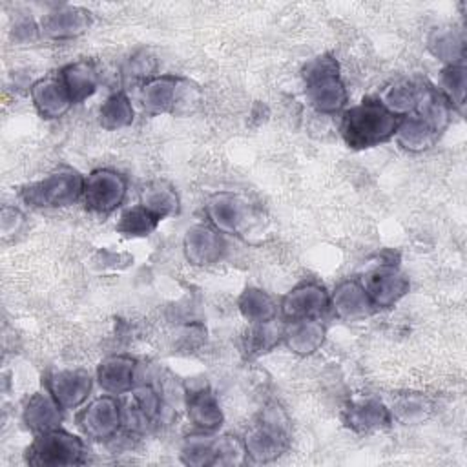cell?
<instances>
[{"label": "cell", "instance_id": "cell-19", "mask_svg": "<svg viewBox=\"0 0 467 467\" xmlns=\"http://www.w3.org/2000/svg\"><path fill=\"white\" fill-rule=\"evenodd\" d=\"M330 308L343 321H359L376 312L361 281L345 279L330 294Z\"/></svg>", "mask_w": 467, "mask_h": 467}, {"label": "cell", "instance_id": "cell-28", "mask_svg": "<svg viewBox=\"0 0 467 467\" xmlns=\"http://www.w3.org/2000/svg\"><path fill=\"white\" fill-rule=\"evenodd\" d=\"M429 51L445 66L460 64L465 57V38L454 27H436L427 36Z\"/></svg>", "mask_w": 467, "mask_h": 467}, {"label": "cell", "instance_id": "cell-2", "mask_svg": "<svg viewBox=\"0 0 467 467\" xmlns=\"http://www.w3.org/2000/svg\"><path fill=\"white\" fill-rule=\"evenodd\" d=\"M305 99L323 115H339L347 109L348 93L339 78V64L330 53L308 60L303 67Z\"/></svg>", "mask_w": 467, "mask_h": 467}, {"label": "cell", "instance_id": "cell-13", "mask_svg": "<svg viewBox=\"0 0 467 467\" xmlns=\"http://www.w3.org/2000/svg\"><path fill=\"white\" fill-rule=\"evenodd\" d=\"M182 252L190 265L210 266L223 259L226 241L221 232L210 224H195L186 230L182 239Z\"/></svg>", "mask_w": 467, "mask_h": 467}, {"label": "cell", "instance_id": "cell-14", "mask_svg": "<svg viewBox=\"0 0 467 467\" xmlns=\"http://www.w3.org/2000/svg\"><path fill=\"white\" fill-rule=\"evenodd\" d=\"M204 215L208 224L223 235L239 234L246 223L248 210L244 201L232 192H217L206 199Z\"/></svg>", "mask_w": 467, "mask_h": 467}, {"label": "cell", "instance_id": "cell-34", "mask_svg": "<svg viewBox=\"0 0 467 467\" xmlns=\"http://www.w3.org/2000/svg\"><path fill=\"white\" fill-rule=\"evenodd\" d=\"M420 82L421 80H410V78L398 80V82L390 84L383 91L379 100L392 113H396L400 117L410 115L414 111V106H416V99H418V91H420Z\"/></svg>", "mask_w": 467, "mask_h": 467}, {"label": "cell", "instance_id": "cell-17", "mask_svg": "<svg viewBox=\"0 0 467 467\" xmlns=\"http://www.w3.org/2000/svg\"><path fill=\"white\" fill-rule=\"evenodd\" d=\"M29 95L36 113L46 120L64 117L73 106V100L58 75L35 80L29 88Z\"/></svg>", "mask_w": 467, "mask_h": 467}, {"label": "cell", "instance_id": "cell-22", "mask_svg": "<svg viewBox=\"0 0 467 467\" xmlns=\"http://www.w3.org/2000/svg\"><path fill=\"white\" fill-rule=\"evenodd\" d=\"M327 337V327L319 317L314 319H297L286 321L283 327V341L285 347L297 356H310L317 352Z\"/></svg>", "mask_w": 467, "mask_h": 467}, {"label": "cell", "instance_id": "cell-27", "mask_svg": "<svg viewBox=\"0 0 467 467\" xmlns=\"http://www.w3.org/2000/svg\"><path fill=\"white\" fill-rule=\"evenodd\" d=\"M237 308L250 325L275 321L279 312V306L275 305V301L265 290L255 286H248L241 292L237 299Z\"/></svg>", "mask_w": 467, "mask_h": 467}, {"label": "cell", "instance_id": "cell-12", "mask_svg": "<svg viewBox=\"0 0 467 467\" xmlns=\"http://www.w3.org/2000/svg\"><path fill=\"white\" fill-rule=\"evenodd\" d=\"M361 285L365 286L376 310L394 306L410 286L405 274L392 263H383L368 270L361 279Z\"/></svg>", "mask_w": 467, "mask_h": 467}, {"label": "cell", "instance_id": "cell-31", "mask_svg": "<svg viewBox=\"0 0 467 467\" xmlns=\"http://www.w3.org/2000/svg\"><path fill=\"white\" fill-rule=\"evenodd\" d=\"M162 219L157 217L153 212L144 208L140 202L122 210L119 221L115 224L117 232L126 237H146L159 226Z\"/></svg>", "mask_w": 467, "mask_h": 467}, {"label": "cell", "instance_id": "cell-26", "mask_svg": "<svg viewBox=\"0 0 467 467\" xmlns=\"http://www.w3.org/2000/svg\"><path fill=\"white\" fill-rule=\"evenodd\" d=\"M392 139H396L398 146L403 148L405 151L421 153L436 144V140L440 139V133L420 117L405 115L400 119V124Z\"/></svg>", "mask_w": 467, "mask_h": 467}, {"label": "cell", "instance_id": "cell-21", "mask_svg": "<svg viewBox=\"0 0 467 467\" xmlns=\"http://www.w3.org/2000/svg\"><path fill=\"white\" fill-rule=\"evenodd\" d=\"M190 423L201 432H217L224 421L217 396L208 387L190 390L184 400Z\"/></svg>", "mask_w": 467, "mask_h": 467}, {"label": "cell", "instance_id": "cell-7", "mask_svg": "<svg viewBox=\"0 0 467 467\" xmlns=\"http://www.w3.org/2000/svg\"><path fill=\"white\" fill-rule=\"evenodd\" d=\"M128 193V181L122 173L111 168L93 170L84 177L82 202L88 212L109 215L122 206Z\"/></svg>", "mask_w": 467, "mask_h": 467}, {"label": "cell", "instance_id": "cell-39", "mask_svg": "<svg viewBox=\"0 0 467 467\" xmlns=\"http://www.w3.org/2000/svg\"><path fill=\"white\" fill-rule=\"evenodd\" d=\"M95 263H99L100 268H117L119 270V268H126L131 263V259H130V255L104 250V252H99V259H95Z\"/></svg>", "mask_w": 467, "mask_h": 467}, {"label": "cell", "instance_id": "cell-38", "mask_svg": "<svg viewBox=\"0 0 467 467\" xmlns=\"http://www.w3.org/2000/svg\"><path fill=\"white\" fill-rule=\"evenodd\" d=\"M38 33H40V26L27 18H22L13 26V35H15V40L18 42H31L38 36Z\"/></svg>", "mask_w": 467, "mask_h": 467}, {"label": "cell", "instance_id": "cell-11", "mask_svg": "<svg viewBox=\"0 0 467 467\" xmlns=\"http://www.w3.org/2000/svg\"><path fill=\"white\" fill-rule=\"evenodd\" d=\"M44 385L60 407L69 410L86 403L93 389V378L84 368H55L47 372Z\"/></svg>", "mask_w": 467, "mask_h": 467}, {"label": "cell", "instance_id": "cell-33", "mask_svg": "<svg viewBox=\"0 0 467 467\" xmlns=\"http://www.w3.org/2000/svg\"><path fill=\"white\" fill-rule=\"evenodd\" d=\"M438 89L447 99L452 109L463 111L465 106V91H467V69L463 62L443 66L440 73Z\"/></svg>", "mask_w": 467, "mask_h": 467}, {"label": "cell", "instance_id": "cell-6", "mask_svg": "<svg viewBox=\"0 0 467 467\" xmlns=\"http://www.w3.org/2000/svg\"><path fill=\"white\" fill-rule=\"evenodd\" d=\"M244 454L243 440L232 434L201 432L188 436L181 447V460L186 465H226L237 463Z\"/></svg>", "mask_w": 467, "mask_h": 467}, {"label": "cell", "instance_id": "cell-5", "mask_svg": "<svg viewBox=\"0 0 467 467\" xmlns=\"http://www.w3.org/2000/svg\"><path fill=\"white\" fill-rule=\"evenodd\" d=\"M86 445L80 436L71 434L60 427L35 434V440L26 451L29 465L66 467L84 463Z\"/></svg>", "mask_w": 467, "mask_h": 467}, {"label": "cell", "instance_id": "cell-20", "mask_svg": "<svg viewBox=\"0 0 467 467\" xmlns=\"http://www.w3.org/2000/svg\"><path fill=\"white\" fill-rule=\"evenodd\" d=\"M64 409L47 389L31 394L22 407V421L33 434H40L60 427Z\"/></svg>", "mask_w": 467, "mask_h": 467}, {"label": "cell", "instance_id": "cell-4", "mask_svg": "<svg viewBox=\"0 0 467 467\" xmlns=\"http://www.w3.org/2000/svg\"><path fill=\"white\" fill-rule=\"evenodd\" d=\"M84 175L73 168L62 166L42 179L26 184L18 197L31 208H66L82 199Z\"/></svg>", "mask_w": 467, "mask_h": 467}, {"label": "cell", "instance_id": "cell-9", "mask_svg": "<svg viewBox=\"0 0 467 467\" xmlns=\"http://www.w3.org/2000/svg\"><path fill=\"white\" fill-rule=\"evenodd\" d=\"M120 405L122 425L133 432H146L161 420L164 410L161 392L150 383L135 385L130 392H126V400Z\"/></svg>", "mask_w": 467, "mask_h": 467}, {"label": "cell", "instance_id": "cell-16", "mask_svg": "<svg viewBox=\"0 0 467 467\" xmlns=\"http://www.w3.org/2000/svg\"><path fill=\"white\" fill-rule=\"evenodd\" d=\"M91 13L78 5H58L40 20V33L49 40H69L88 31Z\"/></svg>", "mask_w": 467, "mask_h": 467}, {"label": "cell", "instance_id": "cell-8", "mask_svg": "<svg viewBox=\"0 0 467 467\" xmlns=\"http://www.w3.org/2000/svg\"><path fill=\"white\" fill-rule=\"evenodd\" d=\"M80 432L95 441L115 438L122 427V405L111 394H102L86 403L77 414Z\"/></svg>", "mask_w": 467, "mask_h": 467}, {"label": "cell", "instance_id": "cell-30", "mask_svg": "<svg viewBox=\"0 0 467 467\" xmlns=\"http://www.w3.org/2000/svg\"><path fill=\"white\" fill-rule=\"evenodd\" d=\"M97 117H99V124L104 130L115 131V130H122L133 122L135 109H133L130 97L124 91H113L99 106Z\"/></svg>", "mask_w": 467, "mask_h": 467}, {"label": "cell", "instance_id": "cell-15", "mask_svg": "<svg viewBox=\"0 0 467 467\" xmlns=\"http://www.w3.org/2000/svg\"><path fill=\"white\" fill-rule=\"evenodd\" d=\"M184 93V80L175 75H155L140 84L139 102L148 113H168L177 108Z\"/></svg>", "mask_w": 467, "mask_h": 467}, {"label": "cell", "instance_id": "cell-10", "mask_svg": "<svg viewBox=\"0 0 467 467\" xmlns=\"http://www.w3.org/2000/svg\"><path fill=\"white\" fill-rule=\"evenodd\" d=\"M330 308V294L317 283H301L281 297L279 312L285 321L321 317Z\"/></svg>", "mask_w": 467, "mask_h": 467}, {"label": "cell", "instance_id": "cell-25", "mask_svg": "<svg viewBox=\"0 0 467 467\" xmlns=\"http://www.w3.org/2000/svg\"><path fill=\"white\" fill-rule=\"evenodd\" d=\"M58 77L64 82L73 104L84 102L99 88V71L93 62L88 60H77L64 66Z\"/></svg>", "mask_w": 467, "mask_h": 467}, {"label": "cell", "instance_id": "cell-1", "mask_svg": "<svg viewBox=\"0 0 467 467\" xmlns=\"http://www.w3.org/2000/svg\"><path fill=\"white\" fill-rule=\"evenodd\" d=\"M400 119L379 99H363L341 113L339 133L347 146L367 150L390 140Z\"/></svg>", "mask_w": 467, "mask_h": 467}, {"label": "cell", "instance_id": "cell-36", "mask_svg": "<svg viewBox=\"0 0 467 467\" xmlns=\"http://www.w3.org/2000/svg\"><path fill=\"white\" fill-rule=\"evenodd\" d=\"M153 71H155V60H153V57H150V55L144 53V51L133 55V57L128 60V64H126V75H128L130 78H135V80L146 82L148 78L155 77Z\"/></svg>", "mask_w": 467, "mask_h": 467}, {"label": "cell", "instance_id": "cell-29", "mask_svg": "<svg viewBox=\"0 0 467 467\" xmlns=\"http://www.w3.org/2000/svg\"><path fill=\"white\" fill-rule=\"evenodd\" d=\"M140 204L157 217H171L179 213L181 199L175 188L164 181H153L140 190Z\"/></svg>", "mask_w": 467, "mask_h": 467}, {"label": "cell", "instance_id": "cell-3", "mask_svg": "<svg viewBox=\"0 0 467 467\" xmlns=\"http://www.w3.org/2000/svg\"><path fill=\"white\" fill-rule=\"evenodd\" d=\"M241 440L246 458L254 463H268L285 454L290 445V431L281 407L275 403L265 407Z\"/></svg>", "mask_w": 467, "mask_h": 467}, {"label": "cell", "instance_id": "cell-24", "mask_svg": "<svg viewBox=\"0 0 467 467\" xmlns=\"http://www.w3.org/2000/svg\"><path fill=\"white\" fill-rule=\"evenodd\" d=\"M343 421L356 432H372L390 425V409L378 400H359L343 410Z\"/></svg>", "mask_w": 467, "mask_h": 467}, {"label": "cell", "instance_id": "cell-18", "mask_svg": "<svg viewBox=\"0 0 467 467\" xmlns=\"http://www.w3.org/2000/svg\"><path fill=\"white\" fill-rule=\"evenodd\" d=\"M137 359L126 354H113L104 358L95 372L97 385L111 396H120L135 387Z\"/></svg>", "mask_w": 467, "mask_h": 467}, {"label": "cell", "instance_id": "cell-35", "mask_svg": "<svg viewBox=\"0 0 467 467\" xmlns=\"http://www.w3.org/2000/svg\"><path fill=\"white\" fill-rule=\"evenodd\" d=\"M431 412V405L423 396L418 394H405L401 398H398L392 403L390 414L392 420H400L401 423H418L421 420H425Z\"/></svg>", "mask_w": 467, "mask_h": 467}, {"label": "cell", "instance_id": "cell-32", "mask_svg": "<svg viewBox=\"0 0 467 467\" xmlns=\"http://www.w3.org/2000/svg\"><path fill=\"white\" fill-rule=\"evenodd\" d=\"M283 341V327H277L274 321L250 325L248 332L243 337V350L248 358H257L270 352L275 345Z\"/></svg>", "mask_w": 467, "mask_h": 467}, {"label": "cell", "instance_id": "cell-23", "mask_svg": "<svg viewBox=\"0 0 467 467\" xmlns=\"http://www.w3.org/2000/svg\"><path fill=\"white\" fill-rule=\"evenodd\" d=\"M452 111L454 109L451 108V104L447 102V99L441 95V91L436 86H432L425 80L420 82L416 106L410 115L420 117L431 128H434L438 133H441L449 126Z\"/></svg>", "mask_w": 467, "mask_h": 467}, {"label": "cell", "instance_id": "cell-37", "mask_svg": "<svg viewBox=\"0 0 467 467\" xmlns=\"http://www.w3.org/2000/svg\"><path fill=\"white\" fill-rule=\"evenodd\" d=\"M24 223V215L20 213L18 208L15 206H4L2 208V217H0V228H2V234L7 237V235H13L20 230Z\"/></svg>", "mask_w": 467, "mask_h": 467}]
</instances>
